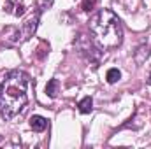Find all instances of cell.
<instances>
[{
  "mask_svg": "<svg viewBox=\"0 0 151 149\" xmlns=\"http://www.w3.org/2000/svg\"><path fill=\"white\" fill-rule=\"evenodd\" d=\"M30 75L21 70H12L0 84V116L7 121L23 114L30 104Z\"/></svg>",
  "mask_w": 151,
  "mask_h": 149,
  "instance_id": "1",
  "label": "cell"
},
{
  "mask_svg": "<svg viewBox=\"0 0 151 149\" xmlns=\"http://www.w3.org/2000/svg\"><path fill=\"white\" fill-rule=\"evenodd\" d=\"M90 34L100 49H113L123 42V25L109 9H100L90 18Z\"/></svg>",
  "mask_w": 151,
  "mask_h": 149,
  "instance_id": "2",
  "label": "cell"
},
{
  "mask_svg": "<svg viewBox=\"0 0 151 149\" xmlns=\"http://www.w3.org/2000/svg\"><path fill=\"white\" fill-rule=\"evenodd\" d=\"M77 47H79L81 54H84V56H86V60H88L90 63H95L93 67H97V63L100 62L102 53H100V49L95 46V42H93V40H88L86 35H81L79 42H77Z\"/></svg>",
  "mask_w": 151,
  "mask_h": 149,
  "instance_id": "3",
  "label": "cell"
},
{
  "mask_svg": "<svg viewBox=\"0 0 151 149\" xmlns=\"http://www.w3.org/2000/svg\"><path fill=\"white\" fill-rule=\"evenodd\" d=\"M37 25H39V12H37V14H34L30 19H27V21H25V25H23V28H21L23 40H25V39H30L34 34H35Z\"/></svg>",
  "mask_w": 151,
  "mask_h": 149,
  "instance_id": "4",
  "label": "cell"
},
{
  "mask_svg": "<svg viewBox=\"0 0 151 149\" xmlns=\"http://www.w3.org/2000/svg\"><path fill=\"white\" fill-rule=\"evenodd\" d=\"M30 126L34 128V132H44L47 128V119L42 116H32L30 117Z\"/></svg>",
  "mask_w": 151,
  "mask_h": 149,
  "instance_id": "5",
  "label": "cell"
},
{
  "mask_svg": "<svg viewBox=\"0 0 151 149\" xmlns=\"http://www.w3.org/2000/svg\"><path fill=\"white\" fill-rule=\"evenodd\" d=\"M148 54H150V47H148L146 44H142V46H139V49L135 51L134 58H135V62H137V63L141 65V63H144V62H146Z\"/></svg>",
  "mask_w": 151,
  "mask_h": 149,
  "instance_id": "6",
  "label": "cell"
},
{
  "mask_svg": "<svg viewBox=\"0 0 151 149\" xmlns=\"http://www.w3.org/2000/svg\"><path fill=\"white\" fill-rule=\"evenodd\" d=\"M58 88H60L58 79H51V81L46 84V95H47L49 98H56V95H58Z\"/></svg>",
  "mask_w": 151,
  "mask_h": 149,
  "instance_id": "7",
  "label": "cell"
},
{
  "mask_svg": "<svg viewBox=\"0 0 151 149\" xmlns=\"http://www.w3.org/2000/svg\"><path fill=\"white\" fill-rule=\"evenodd\" d=\"M77 107H79V112H83V114L91 112V109H93V100H91V97H84V98L77 104Z\"/></svg>",
  "mask_w": 151,
  "mask_h": 149,
  "instance_id": "8",
  "label": "cell"
},
{
  "mask_svg": "<svg viewBox=\"0 0 151 149\" xmlns=\"http://www.w3.org/2000/svg\"><path fill=\"white\" fill-rule=\"evenodd\" d=\"M106 79H107L109 84H114V82H118V81L121 79V72H119L118 69H109L107 74H106Z\"/></svg>",
  "mask_w": 151,
  "mask_h": 149,
  "instance_id": "9",
  "label": "cell"
},
{
  "mask_svg": "<svg viewBox=\"0 0 151 149\" xmlns=\"http://www.w3.org/2000/svg\"><path fill=\"white\" fill-rule=\"evenodd\" d=\"M95 5H97V0H83L81 9H83L84 12H90L91 9H95Z\"/></svg>",
  "mask_w": 151,
  "mask_h": 149,
  "instance_id": "10",
  "label": "cell"
},
{
  "mask_svg": "<svg viewBox=\"0 0 151 149\" xmlns=\"http://www.w3.org/2000/svg\"><path fill=\"white\" fill-rule=\"evenodd\" d=\"M148 84L151 86V72H150V75H148Z\"/></svg>",
  "mask_w": 151,
  "mask_h": 149,
  "instance_id": "11",
  "label": "cell"
},
{
  "mask_svg": "<svg viewBox=\"0 0 151 149\" xmlns=\"http://www.w3.org/2000/svg\"><path fill=\"white\" fill-rule=\"evenodd\" d=\"M44 2H46L47 5H51V2H53V0H44Z\"/></svg>",
  "mask_w": 151,
  "mask_h": 149,
  "instance_id": "12",
  "label": "cell"
},
{
  "mask_svg": "<svg viewBox=\"0 0 151 149\" xmlns=\"http://www.w3.org/2000/svg\"><path fill=\"white\" fill-rule=\"evenodd\" d=\"M9 2H11V4H16V0H9Z\"/></svg>",
  "mask_w": 151,
  "mask_h": 149,
  "instance_id": "13",
  "label": "cell"
}]
</instances>
